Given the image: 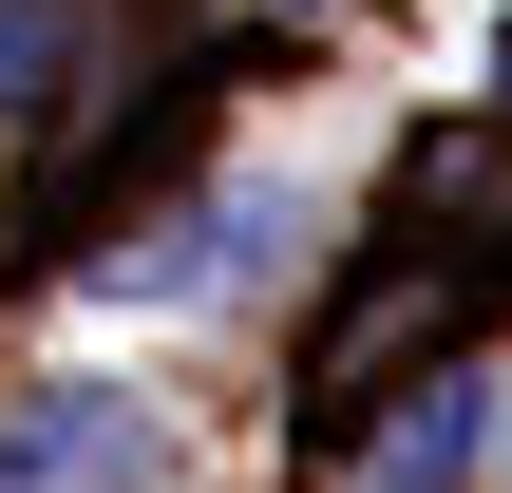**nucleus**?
Listing matches in <instances>:
<instances>
[{
  "mask_svg": "<svg viewBox=\"0 0 512 493\" xmlns=\"http://www.w3.org/2000/svg\"><path fill=\"white\" fill-rule=\"evenodd\" d=\"M133 456H152V437H133L114 399H57L38 437H0V493H133Z\"/></svg>",
  "mask_w": 512,
  "mask_h": 493,
  "instance_id": "1",
  "label": "nucleus"
},
{
  "mask_svg": "<svg viewBox=\"0 0 512 493\" xmlns=\"http://www.w3.org/2000/svg\"><path fill=\"white\" fill-rule=\"evenodd\" d=\"M456 475H475V380H437V399L380 437V493H456Z\"/></svg>",
  "mask_w": 512,
  "mask_h": 493,
  "instance_id": "2",
  "label": "nucleus"
}]
</instances>
